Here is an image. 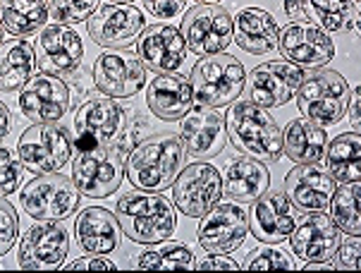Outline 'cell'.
Instances as JSON below:
<instances>
[{
    "label": "cell",
    "instance_id": "6da1fadb",
    "mask_svg": "<svg viewBox=\"0 0 361 273\" xmlns=\"http://www.w3.org/2000/svg\"><path fill=\"white\" fill-rule=\"evenodd\" d=\"M187 163V149L180 137L158 135L127 154L125 175L142 192H163L173 187Z\"/></svg>",
    "mask_w": 361,
    "mask_h": 273
},
{
    "label": "cell",
    "instance_id": "7a4b0ae2",
    "mask_svg": "<svg viewBox=\"0 0 361 273\" xmlns=\"http://www.w3.org/2000/svg\"><path fill=\"white\" fill-rule=\"evenodd\" d=\"M115 218L122 235L137 245H156L170 240L177 228L175 206L158 192H127L115 204Z\"/></svg>",
    "mask_w": 361,
    "mask_h": 273
},
{
    "label": "cell",
    "instance_id": "3957f363",
    "mask_svg": "<svg viewBox=\"0 0 361 273\" xmlns=\"http://www.w3.org/2000/svg\"><path fill=\"white\" fill-rule=\"evenodd\" d=\"M230 144L261 163H275L283 156V130L266 108L240 101L225 115Z\"/></svg>",
    "mask_w": 361,
    "mask_h": 273
},
{
    "label": "cell",
    "instance_id": "277c9868",
    "mask_svg": "<svg viewBox=\"0 0 361 273\" xmlns=\"http://www.w3.org/2000/svg\"><path fill=\"white\" fill-rule=\"evenodd\" d=\"M127 154L130 151H125L122 144H115V139L106 147L77 151L72 159V182L79 194L89 199H108L118 192L125 180Z\"/></svg>",
    "mask_w": 361,
    "mask_h": 273
},
{
    "label": "cell",
    "instance_id": "5b68a950",
    "mask_svg": "<svg viewBox=\"0 0 361 273\" xmlns=\"http://www.w3.org/2000/svg\"><path fill=\"white\" fill-rule=\"evenodd\" d=\"M347 99H350V84L335 70H314L304 75L297 89V106L304 120L321 130L338 125L345 118Z\"/></svg>",
    "mask_w": 361,
    "mask_h": 273
},
{
    "label": "cell",
    "instance_id": "8992f818",
    "mask_svg": "<svg viewBox=\"0 0 361 273\" xmlns=\"http://www.w3.org/2000/svg\"><path fill=\"white\" fill-rule=\"evenodd\" d=\"M189 84H192L194 101L208 108H223L242 96L247 87V70L240 60L228 53L206 56L192 68Z\"/></svg>",
    "mask_w": 361,
    "mask_h": 273
},
{
    "label": "cell",
    "instance_id": "52a82bcc",
    "mask_svg": "<svg viewBox=\"0 0 361 273\" xmlns=\"http://www.w3.org/2000/svg\"><path fill=\"white\" fill-rule=\"evenodd\" d=\"M82 194L72 178L60 173H46L27 182L22 190V206L34 221H65L77 214Z\"/></svg>",
    "mask_w": 361,
    "mask_h": 273
},
{
    "label": "cell",
    "instance_id": "ba28073f",
    "mask_svg": "<svg viewBox=\"0 0 361 273\" xmlns=\"http://www.w3.org/2000/svg\"><path fill=\"white\" fill-rule=\"evenodd\" d=\"M182 39L192 53L206 58L218 56L232 44L230 10L218 3H197L185 12L180 29Z\"/></svg>",
    "mask_w": 361,
    "mask_h": 273
},
{
    "label": "cell",
    "instance_id": "9c48e42d",
    "mask_svg": "<svg viewBox=\"0 0 361 273\" xmlns=\"http://www.w3.org/2000/svg\"><path fill=\"white\" fill-rule=\"evenodd\" d=\"M17 154L34 175L60 173L72 159V142L60 125H32L22 132Z\"/></svg>",
    "mask_w": 361,
    "mask_h": 273
},
{
    "label": "cell",
    "instance_id": "30bf717a",
    "mask_svg": "<svg viewBox=\"0 0 361 273\" xmlns=\"http://www.w3.org/2000/svg\"><path fill=\"white\" fill-rule=\"evenodd\" d=\"M223 197V175L213 163L197 161L185 166L173 182L175 206L189 218H201Z\"/></svg>",
    "mask_w": 361,
    "mask_h": 273
},
{
    "label": "cell",
    "instance_id": "8fae6325",
    "mask_svg": "<svg viewBox=\"0 0 361 273\" xmlns=\"http://www.w3.org/2000/svg\"><path fill=\"white\" fill-rule=\"evenodd\" d=\"M89 36L103 48H130L144 32V12L130 3H103L87 20Z\"/></svg>",
    "mask_w": 361,
    "mask_h": 273
},
{
    "label": "cell",
    "instance_id": "7c38bea8",
    "mask_svg": "<svg viewBox=\"0 0 361 273\" xmlns=\"http://www.w3.org/2000/svg\"><path fill=\"white\" fill-rule=\"evenodd\" d=\"M249 235L247 211L237 202L216 204L201 216L197 238L208 254H232L240 250Z\"/></svg>",
    "mask_w": 361,
    "mask_h": 273
},
{
    "label": "cell",
    "instance_id": "4fadbf2b",
    "mask_svg": "<svg viewBox=\"0 0 361 273\" xmlns=\"http://www.w3.org/2000/svg\"><path fill=\"white\" fill-rule=\"evenodd\" d=\"M70 252V235L58 221H39L24 233L17 264L24 271H58Z\"/></svg>",
    "mask_w": 361,
    "mask_h": 273
},
{
    "label": "cell",
    "instance_id": "5bb4252c",
    "mask_svg": "<svg viewBox=\"0 0 361 273\" xmlns=\"http://www.w3.org/2000/svg\"><path fill=\"white\" fill-rule=\"evenodd\" d=\"M278 48L287 63L307 70H323L335 58V44L307 20L290 22L278 34Z\"/></svg>",
    "mask_w": 361,
    "mask_h": 273
},
{
    "label": "cell",
    "instance_id": "9a60e30c",
    "mask_svg": "<svg viewBox=\"0 0 361 273\" xmlns=\"http://www.w3.org/2000/svg\"><path fill=\"white\" fill-rule=\"evenodd\" d=\"M122 120H125V113L113 99H91L79 106L72 118L77 151L110 144L120 135Z\"/></svg>",
    "mask_w": 361,
    "mask_h": 273
},
{
    "label": "cell",
    "instance_id": "2e32d148",
    "mask_svg": "<svg viewBox=\"0 0 361 273\" xmlns=\"http://www.w3.org/2000/svg\"><path fill=\"white\" fill-rule=\"evenodd\" d=\"M304 70L287 60L263 63L249 75V103L259 108H280L297 96Z\"/></svg>",
    "mask_w": 361,
    "mask_h": 273
},
{
    "label": "cell",
    "instance_id": "e0dca14e",
    "mask_svg": "<svg viewBox=\"0 0 361 273\" xmlns=\"http://www.w3.org/2000/svg\"><path fill=\"white\" fill-rule=\"evenodd\" d=\"M34 53L44 75L63 80V77H72L79 70L84 58V44L72 27L51 24L39 34Z\"/></svg>",
    "mask_w": 361,
    "mask_h": 273
},
{
    "label": "cell",
    "instance_id": "ac0fdd59",
    "mask_svg": "<svg viewBox=\"0 0 361 273\" xmlns=\"http://www.w3.org/2000/svg\"><path fill=\"white\" fill-rule=\"evenodd\" d=\"M20 111L34 125H58L70 111V89L53 75H34L20 91Z\"/></svg>",
    "mask_w": 361,
    "mask_h": 273
},
{
    "label": "cell",
    "instance_id": "d6986e66",
    "mask_svg": "<svg viewBox=\"0 0 361 273\" xmlns=\"http://www.w3.org/2000/svg\"><path fill=\"white\" fill-rule=\"evenodd\" d=\"M180 139L185 144L187 154L194 159H213L228 144V130H225V115H220L216 108L192 106L180 123Z\"/></svg>",
    "mask_w": 361,
    "mask_h": 273
},
{
    "label": "cell",
    "instance_id": "ffe728a7",
    "mask_svg": "<svg viewBox=\"0 0 361 273\" xmlns=\"http://www.w3.org/2000/svg\"><path fill=\"white\" fill-rule=\"evenodd\" d=\"M249 211V230L259 242L266 245H280L290 238L297 223L295 206L285 190H266Z\"/></svg>",
    "mask_w": 361,
    "mask_h": 273
},
{
    "label": "cell",
    "instance_id": "44dd1931",
    "mask_svg": "<svg viewBox=\"0 0 361 273\" xmlns=\"http://www.w3.org/2000/svg\"><path fill=\"white\" fill-rule=\"evenodd\" d=\"M137 58L151 72L170 75L185 63L187 44L173 24H151L137 39Z\"/></svg>",
    "mask_w": 361,
    "mask_h": 273
},
{
    "label": "cell",
    "instance_id": "7402d4cb",
    "mask_svg": "<svg viewBox=\"0 0 361 273\" xmlns=\"http://www.w3.org/2000/svg\"><path fill=\"white\" fill-rule=\"evenodd\" d=\"M335 187H338V182L333 180V175L318 163H304V166L292 168L285 175V194L290 197L292 206L304 214L328 211Z\"/></svg>",
    "mask_w": 361,
    "mask_h": 273
},
{
    "label": "cell",
    "instance_id": "603a6c76",
    "mask_svg": "<svg viewBox=\"0 0 361 273\" xmlns=\"http://www.w3.org/2000/svg\"><path fill=\"white\" fill-rule=\"evenodd\" d=\"M96 89L108 99H130L146 84V68L127 53H101L94 63Z\"/></svg>",
    "mask_w": 361,
    "mask_h": 273
},
{
    "label": "cell",
    "instance_id": "cb8c5ba5",
    "mask_svg": "<svg viewBox=\"0 0 361 273\" xmlns=\"http://www.w3.org/2000/svg\"><path fill=\"white\" fill-rule=\"evenodd\" d=\"M340 240V228L333 223V218L326 216V211L304 216L290 233L292 252L304 262H330Z\"/></svg>",
    "mask_w": 361,
    "mask_h": 273
},
{
    "label": "cell",
    "instance_id": "d4e9b609",
    "mask_svg": "<svg viewBox=\"0 0 361 273\" xmlns=\"http://www.w3.org/2000/svg\"><path fill=\"white\" fill-rule=\"evenodd\" d=\"M146 106L156 118L173 123L182 120L189 108L194 106V94L189 77L170 72V75H158L146 87Z\"/></svg>",
    "mask_w": 361,
    "mask_h": 273
},
{
    "label": "cell",
    "instance_id": "484cf974",
    "mask_svg": "<svg viewBox=\"0 0 361 273\" xmlns=\"http://www.w3.org/2000/svg\"><path fill=\"white\" fill-rule=\"evenodd\" d=\"M278 24L268 10L244 8L232 20V44L252 56H266L278 48Z\"/></svg>",
    "mask_w": 361,
    "mask_h": 273
},
{
    "label": "cell",
    "instance_id": "4316f807",
    "mask_svg": "<svg viewBox=\"0 0 361 273\" xmlns=\"http://www.w3.org/2000/svg\"><path fill=\"white\" fill-rule=\"evenodd\" d=\"M77 242L89 254H110L120 247V223L113 211L103 206H87L75 223Z\"/></svg>",
    "mask_w": 361,
    "mask_h": 273
},
{
    "label": "cell",
    "instance_id": "83f0119b",
    "mask_svg": "<svg viewBox=\"0 0 361 273\" xmlns=\"http://www.w3.org/2000/svg\"><path fill=\"white\" fill-rule=\"evenodd\" d=\"M271 187V173L266 163L242 156V159L228 163L223 178V194H228L230 202L252 204Z\"/></svg>",
    "mask_w": 361,
    "mask_h": 273
},
{
    "label": "cell",
    "instance_id": "f1b7e54d",
    "mask_svg": "<svg viewBox=\"0 0 361 273\" xmlns=\"http://www.w3.org/2000/svg\"><path fill=\"white\" fill-rule=\"evenodd\" d=\"M328 147V135L321 127L307 123L304 118L292 120L283 132V154L287 159L295 161L297 166L304 163H321L326 156Z\"/></svg>",
    "mask_w": 361,
    "mask_h": 273
},
{
    "label": "cell",
    "instance_id": "f546056e",
    "mask_svg": "<svg viewBox=\"0 0 361 273\" xmlns=\"http://www.w3.org/2000/svg\"><path fill=\"white\" fill-rule=\"evenodd\" d=\"M36 70V53L34 46L24 39H10L0 46V91L22 89L34 77Z\"/></svg>",
    "mask_w": 361,
    "mask_h": 273
},
{
    "label": "cell",
    "instance_id": "4dcf8cb0",
    "mask_svg": "<svg viewBox=\"0 0 361 273\" xmlns=\"http://www.w3.org/2000/svg\"><path fill=\"white\" fill-rule=\"evenodd\" d=\"M328 173L335 182H359L361 178V137L359 132H342L326 147Z\"/></svg>",
    "mask_w": 361,
    "mask_h": 273
},
{
    "label": "cell",
    "instance_id": "1f68e13d",
    "mask_svg": "<svg viewBox=\"0 0 361 273\" xmlns=\"http://www.w3.org/2000/svg\"><path fill=\"white\" fill-rule=\"evenodd\" d=\"M285 12L292 20L299 17H314L321 24V32H342L350 22V27H354V12H357V3H340V0H314V3H287Z\"/></svg>",
    "mask_w": 361,
    "mask_h": 273
},
{
    "label": "cell",
    "instance_id": "d6a6232c",
    "mask_svg": "<svg viewBox=\"0 0 361 273\" xmlns=\"http://www.w3.org/2000/svg\"><path fill=\"white\" fill-rule=\"evenodd\" d=\"M0 22L5 32H10L15 39L29 36L48 22V3H41V0L0 3Z\"/></svg>",
    "mask_w": 361,
    "mask_h": 273
},
{
    "label": "cell",
    "instance_id": "836d02e7",
    "mask_svg": "<svg viewBox=\"0 0 361 273\" xmlns=\"http://www.w3.org/2000/svg\"><path fill=\"white\" fill-rule=\"evenodd\" d=\"M134 266L144 271H173V269L189 271L197 266V259H194V252L187 245H182V242L163 240L139 254Z\"/></svg>",
    "mask_w": 361,
    "mask_h": 273
},
{
    "label": "cell",
    "instance_id": "e575fe53",
    "mask_svg": "<svg viewBox=\"0 0 361 273\" xmlns=\"http://www.w3.org/2000/svg\"><path fill=\"white\" fill-rule=\"evenodd\" d=\"M359 182H347V185L335 187L333 197H330L328 211L333 223L340 228V233L359 235L361 233V218H359Z\"/></svg>",
    "mask_w": 361,
    "mask_h": 273
},
{
    "label": "cell",
    "instance_id": "d590c367",
    "mask_svg": "<svg viewBox=\"0 0 361 273\" xmlns=\"http://www.w3.org/2000/svg\"><path fill=\"white\" fill-rule=\"evenodd\" d=\"M96 10H99V3H91V0H84V3H72V0L48 3V20L60 24V27H70L75 22L89 20Z\"/></svg>",
    "mask_w": 361,
    "mask_h": 273
},
{
    "label": "cell",
    "instance_id": "8d00e7d4",
    "mask_svg": "<svg viewBox=\"0 0 361 273\" xmlns=\"http://www.w3.org/2000/svg\"><path fill=\"white\" fill-rule=\"evenodd\" d=\"M22 161L10 149L0 147V197H8L20 190Z\"/></svg>",
    "mask_w": 361,
    "mask_h": 273
},
{
    "label": "cell",
    "instance_id": "74e56055",
    "mask_svg": "<svg viewBox=\"0 0 361 273\" xmlns=\"http://www.w3.org/2000/svg\"><path fill=\"white\" fill-rule=\"evenodd\" d=\"M20 235V218L8 197H0V257H5Z\"/></svg>",
    "mask_w": 361,
    "mask_h": 273
},
{
    "label": "cell",
    "instance_id": "f35d334b",
    "mask_svg": "<svg viewBox=\"0 0 361 273\" xmlns=\"http://www.w3.org/2000/svg\"><path fill=\"white\" fill-rule=\"evenodd\" d=\"M247 269L249 271H292L295 269V259L290 257L287 252L280 250H256V257L247 259Z\"/></svg>",
    "mask_w": 361,
    "mask_h": 273
},
{
    "label": "cell",
    "instance_id": "ab89813d",
    "mask_svg": "<svg viewBox=\"0 0 361 273\" xmlns=\"http://www.w3.org/2000/svg\"><path fill=\"white\" fill-rule=\"evenodd\" d=\"M333 257L338 259V266H342V269L357 271L359 269V235H350V240H345V242L340 240Z\"/></svg>",
    "mask_w": 361,
    "mask_h": 273
},
{
    "label": "cell",
    "instance_id": "60d3db41",
    "mask_svg": "<svg viewBox=\"0 0 361 273\" xmlns=\"http://www.w3.org/2000/svg\"><path fill=\"white\" fill-rule=\"evenodd\" d=\"M96 271V269H103V271H113L115 269V262L108 259V254H89L84 259H75L72 264H67V271Z\"/></svg>",
    "mask_w": 361,
    "mask_h": 273
},
{
    "label": "cell",
    "instance_id": "b9f144b4",
    "mask_svg": "<svg viewBox=\"0 0 361 273\" xmlns=\"http://www.w3.org/2000/svg\"><path fill=\"white\" fill-rule=\"evenodd\" d=\"M199 271H237L240 264L230 257V254H208L197 264Z\"/></svg>",
    "mask_w": 361,
    "mask_h": 273
},
{
    "label": "cell",
    "instance_id": "7bdbcfd3",
    "mask_svg": "<svg viewBox=\"0 0 361 273\" xmlns=\"http://www.w3.org/2000/svg\"><path fill=\"white\" fill-rule=\"evenodd\" d=\"M146 10L154 17H161V20H173L177 12L185 10V3H177V0H161V3H146Z\"/></svg>",
    "mask_w": 361,
    "mask_h": 273
},
{
    "label": "cell",
    "instance_id": "ee69618b",
    "mask_svg": "<svg viewBox=\"0 0 361 273\" xmlns=\"http://www.w3.org/2000/svg\"><path fill=\"white\" fill-rule=\"evenodd\" d=\"M359 103H361V91H359V89H350V99H347L345 115H347V120L352 123L354 132H359V125H361V118H359Z\"/></svg>",
    "mask_w": 361,
    "mask_h": 273
},
{
    "label": "cell",
    "instance_id": "f6af8a7d",
    "mask_svg": "<svg viewBox=\"0 0 361 273\" xmlns=\"http://www.w3.org/2000/svg\"><path fill=\"white\" fill-rule=\"evenodd\" d=\"M10 130H12V113H10V108L0 101V142L10 135Z\"/></svg>",
    "mask_w": 361,
    "mask_h": 273
},
{
    "label": "cell",
    "instance_id": "bcb514c9",
    "mask_svg": "<svg viewBox=\"0 0 361 273\" xmlns=\"http://www.w3.org/2000/svg\"><path fill=\"white\" fill-rule=\"evenodd\" d=\"M304 271H333L330 262H304Z\"/></svg>",
    "mask_w": 361,
    "mask_h": 273
},
{
    "label": "cell",
    "instance_id": "7dc6e473",
    "mask_svg": "<svg viewBox=\"0 0 361 273\" xmlns=\"http://www.w3.org/2000/svg\"><path fill=\"white\" fill-rule=\"evenodd\" d=\"M5 44V39H3V24H0V46Z\"/></svg>",
    "mask_w": 361,
    "mask_h": 273
}]
</instances>
